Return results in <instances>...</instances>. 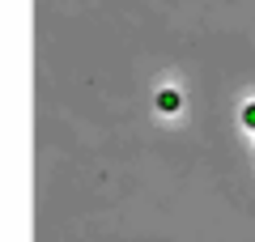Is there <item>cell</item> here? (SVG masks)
Returning <instances> with one entry per match:
<instances>
[{"label":"cell","mask_w":255,"mask_h":242,"mask_svg":"<svg viewBox=\"0 0 255 242\" xmlns=\"http://www.w3.org/2000/svg\"><path fill=\"white\" fill-rule=\"evenodd\" d=\"M243 127H247V132H255V102H247V107H243Z\"/></svg>","instance_id":"cell-2"},{"label":"cell","mask_w":255,"mask_h":242,"mask_svg":"<svg viewBox=\"0 0 255 242\" xmlns=\"http://www.w3.org/2000/svg\"><path fill=\"white\" fill-rule=\"evenodd\" d=\"M179 107H183L179 90H157V111H162V115H174Z\"/></svg>","instance_id":"cell-1"}]
</instances>
